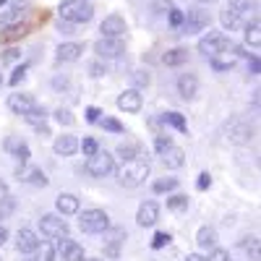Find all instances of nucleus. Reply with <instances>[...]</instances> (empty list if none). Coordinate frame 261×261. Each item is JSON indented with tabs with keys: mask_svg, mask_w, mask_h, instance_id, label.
Here are the masks:
<instances>
[{
	"mask_svg": "<svg viewBox=\"0 0 261 261\" xmlns=\"http://www.w3.org/2000/svg\"><path fill=\"white\" fill-rule=\"evenodd\" d=\"M170 243V232H157L151 238V248H165Z\"/></svg>",
	"mask_w": 261,
	"mask_h": 261,
	"instance_id": "4c0bfd02",
	"label": "nucleus"
},
{
	"mask_svg": "<svg viewBox=\"0 0 261 261\" xmlns=\"http://www.w3.org/2000/svg\"><path fill=\"white\" fill-rule=\"evenodd\" d=\"M141 105H144V99H141L139 89H125V92L118 97V107H120L123 113H139Z\"/></svg>",
	"mask_w": 261,
	"mask_h": 261,
	"instance_id": "ddd939ff",
	"label": "nucleus"
},
{
	"mask_svg": "<svg viewBox=\"0 0 261 261\" xmlns=\"http://www.w3.org/2000/svg\"><path fill=\"white\" fill-rule=\"evenodd\" d=\"M186 261H206V258H204L201 253H188V256H186Z\"/></svg>",
	"mask_w": 261,
	"mask_h": 261,
	"instance_id": "603ef678",
	"label": "nucleus"
},
{
	"mask_svg": "<svg viewBox=\"0 0 261 261\" xmlns=\"http://www.w3.org/2000/svg\"><path fill=\"white\" fill-rule=\"evenodd\" d=\"M196 3H217V0H196Z\"/></svg>",
	"mask_w": 261,
	"mask_h": 261,
	"instance_id": "5fc2aeb1",
	"label": "nucleus"
},
{
	"mask_svg": "<svg viewBox=\"0 0 261 261\" xmlns=\"http://www.w3.org/2000/svg\"><path fill=\"white\" fill-rule=\"evenodd\" d=\"M196 243H199V248H206V251L217 248V230L204 225L199 232H196Z\"/></svg>",
	"mask_w": 261,
	"mask_h": 261,
	"instance_id": "4be33fe9",
	"label": "nucleus"
},
{
	"mask_svg": "<svg viewBox=\"0 0 261 261\" xmlns=\"http://www.w3.org/2000/svg\"><path fill=\"white\" fill-rule=\"evenodd\" d=\"M157 217H160V206L154 201H144L139 206V212H136V222L141 227H151V225L157 222Z\"/></svg>",
	"mask_w": 261,
	"mask_h": 261,
	"instance_id": "2eb2a0df",
	"label": "nucleus"
},
{
	"mask_svg": "<svg viewBox=\"0 0 261 261\" xmlns=\"http://www.w3.org/2000/svg\"><path fill=\"white\" fill-rule=\"evenodd\" d=\"M212 186V178H209V172H201V175H199V180H196V188H199V191H206Z\"/></svg>",
	"mask_w": 261,
	"mask_h": 261,
	"instance_id": "c03bdc74",
	"label": "nucleus"
},
{
	"mask_svg": "<svg viewBox=\"0 0 261 261\" xmlns=\"http://www.w3.org/2000/svg\"><path fill=\"white\" fill-rule=\"evenodd\" d=\"M18 180H24V183H32V186H42L45 188L47 186V175L42 172L39 167H18Z\"/></svg>",
	"mask_w": 261,
	"mask_h": 261,
	"instance_id": "a211bd4d",
	"label": "nucleus"
},
{
	"mask_svg": "<svg viewBox=\"0 0 261 261\" xmlns=\"http://www.w3.org/2000/svg\"><path fill=\"white\" fill-rule=\"evenodd\" d=\"M8 241V230L3 227V225H0V248H3V243Z\"/></svg>",
	"mask_w": 261,
	"mask_h": 261,
	"instance_id": "3c124183",
	"label": "nucleus"
},
{
	"mask_svg": "<svg viewBox=\"0 0 261 261\" xmlns=\"http://www.w3.org/2000/svg\"><path fill=\"white\" fill-rule=\"evenodd\" d=\"M32 107H37V102H34L32 94H11L8 97V110L16 113V115H27Z\"/></svg>",
	"mask_w": 261,
	"mask_h": 261,
	"instance_id": "4468645a",
	"label": "nucleus"
},
{
	"mask_svg": "<svg viewBox=\"0 0 261 261\" xmlns=\"http://www.w3.org/2000/svg\"><path fill=\"white\" fill-rule=\"evenodd\" d=\"M13 58H16V50H8V53H6V58H3V60H13Z\"/></svg>",
	"mask_w": 261,
	"mask_h": 261,
	"instance_id": "864d4df0",
	"label": "nucleus"
},
{
	"mask_svg": "<svg viewBox=\"0 0 261 261\" xmlns=\"http://www.w3.org/2000/svg\"><path fill=\"white\" fill-rule=\"evenodd\" d=\"M21 16H24V11H21V3H16L13 8L0 13V27H16L21 21Z\"/></svg>",
	"mask_w": 261,
	"mask_h": 261,
	"instance_id": "5701e85b",
	"label": "nucleus"
},
{
	"mask_svg": "<svg viewBox=\"0 0 261 261\" xmlns=\"http://www.w3.org/2000/svg\"><path fill=\"white\" fill-rule=\"evenodd\" d=\"M21 144H24L21 139H8V141H6V149H8V151H16V149H18Z\"/></svg>",
	"mask_w": 261,
	"mask_h": 261,
	"instance_id": "09e8293b",
	"label": "nucleus"
},
{
	"mask_svg": "<svg viewBox=\"0 0 261 261\" xmlns=\"http://www.w3.org/2000/svg\"><path fill=\"white\" fill-rule=\"evenodd\" d=\"M6 3H8V0H0V6H6Z\"/></svg>",
	"mask_w": 261,
	"mask_h": 261,
	"instance_id": "4d7b16f0",
	"label": "nucleus"
},
{
	"mask_svg": "<svg viewBox=\"0 0 261 261\" xmlns=\"http://www.w3.org/2000/svg\"><path fill=\"white\" fill-rule=\"evenodd\" d=\"M261 24H258V18H253L251 24H246V42L253 47V50H258V45H261Z\"/></svg>",
	"mask_w": 261,
	"mask_h": 261,
	"instance_id": "393cba45",
	"label": "nucleus"
},
{
	"mask_svg": "<svg viewBox=\"0 0 261 261\" xmlns=\"http://www.w3.org/2000/svg\"><path fill=\"white\" fill-rule=\"evenodd\" d=\"M258 68H261V65H258V58L253 55V58L248 60V73H251V76H258Z\"/></svg>",
	"mask_w": 261,
	"mask_h": 261,
	"instance_id": "de8ad7c7",
	"label": "nucleus"
},
{
	"mask_svg": "<svg viewBox=\"0 0 261 261\" xmlns=\"http://www.w3.org/2000/svg\"><path fill=\"white\" fill-rule=\"evenodd\" d=\"M167 209H172V212H183V209H188V196H170L167 199Z\"/></svg>",
	"mask_w": 261,
	"mask_h": 261,
	"instance_id": "72a5a7b5",
	"label": "nucleus"
},
{
	"mask_svg": "<svg viewBox=\"0 0 261 261\" xmlns=\"http://www.w3.org/2000/svg\"><path fill=\"white\" fill-rule=\"evenodd\" d=\"M53 149H55V154H60V157H71V154H76V151H79V139L71 136V134L58 136L55 144H53Z\"/></svg>",
	"mask_w": 261,
	"mask_h": 261,
	"instance_id": "dca6fc26",
	"label": "nucleus"
},
{
	"mask_svg": "<svg viewBox=\"0 0 261 261\" xmlns=\"http://www.w3.org/2000/svg\"><path fill=\"white\" fill-rule=\"evenodd\" d=\"M178 94L183 99H193L196 94H199V79H196L193 73H183L178 79Z\"/></svg>",
	"mask_w": 261,
	"mask_h": 261,
	"instance_id": "f3484780",
	"label": "nucleus"
},
{
	"mask_svg": "<svg viewBox=\"0 0 261 261\" xmlns=\"http://www.w3.org/2000/svg\"><path fill=\"white\" fill-rule=\"evenodd\" d=\"M118 157H120L123 162L136 160V157H139V144H136V141H123V144L118 146Z\"/></svg>",
	"mask_w": 261,
	"mask_h": 261,
	"instance_id": "a878e982",
	"label": "nucleus"
},
{
	"mask_svg": "<svg viewBox=\"0 0 261 261\" xmlns=\"http://www.w3.org/2000/svg\"><path fill=\"white\" fill-rule=\"evenodd\" d=\"M102 73H107V68H102L99 63H94V65H92V76H102Z\"/></svg>",
	"mask_w": 261,
	"mask_h": 261,
	"instance_id": "8fccbe9b",
	"label": "nucleus"
},
{
	"mask_svg": "<svg viewBox=\"0 0 261 261\" xmlns=\"http://www.w3.org/2000/svg\"><path fill=\"white\" fill-rule=\"evenodd\" d=\"M39 230L47 238H65L68 235V222H65L60 214H45L39 220Z\"/></svg>",
	"mask_w": 261,
	"mask_h": 261,
	"instance_id": "0eeeda50",
	"label": "nucleus"
},
{
	"mask_svg": "<svg viewBox=\"0 0 261 261\" xmlns=\"http://www.w3.org/2000/svg\"><path fill=\"white\" fill-rule=\"evenodd\" d=\"M37 246H39V238H37L34 230L24 227V230H18V232H16V248H18L21 253H34Z\"/></svg>",
	"mask_w": 261,
	"mask_h": 261,
	"instance_id": "f8f14e48",
	"label": "nucleus"
},
{
	"mask_svg": "<svg viewBox=\"0 0 261 261\" xmlns=\"http://www.w3.org/2000/svg\"><path fill=\"white\" fill-rule=\"evenodd\" d=\"M99 32H102V37H107V39H123V34L128 32L125 18L118 16V13H110V16H107L102 24H99Z\"/></svg>",
	"mask_w": 261,
	"mask_h": 261,
	"instance_id": "1a4fd4ad",
	"label": "nucleus"
},
{
	"mask_svg": "<svg viewBox=\"0 0 261 261\" xmlns=\"http://www.w3.org/2000/svg\"><path fill=\"white\" fill-rule=\"evenodd\" d=\"M27 118V123H32L34 128L37 125H45V118H47V110H45V107H32V110L24 115Z\"/></svg>",
	"mask_w": 261,
	"mask_h": 261,
	"instance_id": "c85d7f7f",
	"label": "nucleus"
},
{
	"mask_svg": "<svg viewBox=\"0 0 261 261\" xmlns=\"http://www.w3.org/2000/svg\"><path fill=\"white\" fill-rule=\"evenodd\" d=\"M149 81H151V79H149V73H146V71H136V73H134V84H136V89H141V86H149Z\"/></svg>",
	"mask_w": 261,
	"mask_h": 261,
	"instance_id": "58836bf2",
	"label": "nucleus"
},
{
	"mask_svg": "<svg viewBox=\"0 0 261 261\" xmlns=\"http://www.w3.org/2000/svg\"><path fill=\"white\" fill-rule=\"evenodd\" d=\"M79 149L84 151L86 157H92L94 151H99V144H97L94 139H84V141H79Z\"/></svg>",
	"mask_w": 261,
	"mask_h": 261,
	"instance_id": "f704fd0d",
	"label": "nucleus"
},
{
	"mask_svg": "<svg viewBox=\"0 0 261 261\" xmlns=\"http://www.w3.org/2000/svg\"><path fill=\"white\" fill-rule=\"evenodd\" d=\"M99 115H102L99 107H86V120H89V123H97V120H99Z\"/></svg>",
	"mask_w": 261,
	"mask_h": 261,
	"instance_id": "a18cd8bd",
	"label": "nucleus"
},
{
	"mask_svg": "<svg viewBox=\"0 0 261 261\" xmlns=\"http://www.w3.org/2000/svg\"><path fill=\"white\" fill-rule=\"evenodd\" d=\"M94 53L102 60H115V58H120L125 53V42L123 39H107V37H102V39L94 42Z\"/></svg>",
	"mask_w": 261,
	"mask_h": 261,
	"instance_id": "6e6552de",
	"label": "nucleus"
},
{
	"mask_svg": "<svg viewBox=\"0 0 261 261\" xmlns=\"http://www.w3.org/2000/svg\"><path fill=\"white\" fill-rule=\"evenodd\" d=\"M55 120H58L60 125H73V123H76L73 113H71V110H63V107H60V110L55 113Z\"/></svg>",
	"mask_w": 261,
	"mask_h": 261,
	"instance_id": "c9c22d12",
	"label": "nucleus"
},
{
	"mask_svg": "<svg viewBox=\"0 0 261 261\" xmlns=\"http://www.w3.org/2000/svg\"><path fill=\"white\" fill-rule=\"evenodd\" d=\"M13 157H16V160H18L21 165H24V162L29 160V146H27V144H21V146H18V149L13 151Z\"/></svg>",
	"mask_w": 261,
	"mask_h": 261,
	"instance_id": "79ce46f5",
	"label": "nucleus"
},
{
	"mask_svg": "<svg viewBox=\"0 0 261 261\" xmlns=\"http://www.w3.org/2000/svg\"><path fill=\"white\" fill-rule=\"evenodd\" d=\"M220 18H222V27H225V29H230V32L241 27V16H238L235 11H230V8H225Z\"/></svg>",
	"mask_w": 261,
	"mask_h": 261,
	"instance_id": "c756f323",
	"label": "nucleus"
},
{
	"mask_svg": "<svg viewBox=\"0 0 261 261\" xmlns=\"http://www.w3.org/2000/svg\"><path fill=\"white\" fill-rule=\"evenodd\" d=\"M29 261H34V258H29Z\"/></svg>",
	"mask_w": 261,
	"mask_h": 261,
	"instance_id": "13d9d810",
	"label": "nucleus"
},
{
	"mask_svg": "<svg viewBox=\"0 0 261 261\" xmlns=\"http://www.w3.org/2000/svg\"><path fill=\"white\" fill-rule=\"evenodd\" d=\"M34 253H37L34 261H55V246H50V243H39Z\"/></svg>",
	"mask_w": 261,
	"mask_h": 261,
	"instance_id": "2f4dec72",
	"label": "nucleus"
},
{
	"mask_svg": "<svg viewBox=\"0 0 261 261\" xmlns=\"http://www.w3.org/2000/svg\"><path fill=\"white\" fill-rule=\"evenodd\" d=\"M55 206H58V212H60L63 217L76 214V212H79V196H73V193H60L58 201H55Z\"/></svg>",
	"mask_w": 261,
	"mask_h": 261,
	"instance_id": "412c9836",
	"label": "nucleus"
},
{
	"mask_svg": "<svg viewBox=\"0 0 261 261\" xmlns=\"http://www.w3.org/2000/svg\"><path fill=\"white\" fill-rule=\"evenodd\" d=\"M172 146V141H170V136H157L154 139V149L160 151V154H162V151H167Z\"/></svg>",
	"mask_w": 261,
	"mask_h": 261,
	"instance_id": "ea45409f",
	"label": "nucleus"
},
{
	"mask_svg": "<svg viewBox=\"0 0 261 261\" xmlns=\"http://www.w3.org/2000/svg\"><path fill=\"white\" fill-rule=\"evenodd\" d=\"M79 227L84 232H105L110 227V214L105 209H86L79 214Z\"/></svg>",
	"mask_w": 261,
	"mask_h": 261,
	"instance_id": "20e7f679",
	"label": "nucleus"
},
{
	"mask_svg": "<svg viewBox=\"0 0 261 261\" xmlns=\"http://www.w3.org/2000/svg\"><path fill=\"white\" fill-rule=\"evenodd\" d=\"M232 39L220 34V32H209L206 37L199 39V53H204L206 58H217V55H222V53H232Z\"/></svg>",
	"mask_w": 261,
	"mask_h": 261,
	"instance_id": "7ed1b4c3",
	"label": "nucleus"
},
{
	"mask_svg": "<svg viewBox=\"0 0 261 261\" xmlns=\"http://www.w3.org/2000/svg\"><path fill=\"white\" fill-rule=\"evenodd\" d=\"M162 162L167 165V167H172V170H178V167H183L186 165V151L180 149V146H175V144H172L167 151H162Z\"/></svg>",
	"mask_w": 261,
	"mask_h": 261,
	"instance_id": "aec40b11",
	"label": "nucleus"
},
{
	"mask_svg": "<svg viewBox=\"0 0 261 261\" xmlns=\"http://www.w3.org/2000/svg\"><path fill=\"white\" fill-rule=\"evenodd\" d=\"M149 172H151L149 160L136 157V160L123 162V165L115 170V180H118V186H120V188H139V186H144V183H146Z\"/></svg>",
	"mask_w": 261,
	"mask_h": 261,
	"instance_id": "f257e3e1",
	"label": "nucleus"
},
{
	"mask_svg": "<svg viewBox=\"0 0 261 261\" xmlns=\"http://www.w3.org/2000/svg\"><path fill=\"white\" fill-rule=\"evenodd\" d=\"M151 188H154V193H165V191H175L178 188V178H160L151 183Z\"/></svg>",
	"mask_w": 261,
	"mask_h": 261,
	"instance_id": "7c9ffc66",
	"label": "nucleus"
},
{
	"mask_svg": "<svg viewBox=\"0 0 261 261\" xmlns=\"http://www.w3.org/2000/svg\"><path fill=\"white\" fill-rule=\"evenodd\" d=\"M84 261H102V258H84Z\"/></svg>",
	"mask_w": 261,
	"mask_h": 261,
	"instance_id": "6e6d98bb",
	"label": "nucleus"
},
{
	"mask_svg": "<svg viewBox=\"0 0 261 261\" xmlns=\"http://www.w3.org/2000/svg\"><path fill=\"white\" fill-rule=\"evenodd\" d=\"M162 120H165V123H170L172 128H178V130H186V128H188V125H186V118H183L180 113H165V115H162Z\"/></svg>",
	"mask_w": 261,
	"mask_h": 261,
	"instance_id": "473e14b6",
	"label": "nucleus"
},
{
	"mask_svg": "<svg viewBox=\"0 0 261 261\" xmlns=\"http://www.w3.org/2000/svg\"><path fill=\"white\" fill-rule=\"evenodd\" d=\"M97 123H102V125H105L107 130H113V134H123V130H125V128H123V125H120L118 120H113V118H99Z\"/></svg>",
	"mask_w": 261,
	"mask_h": 261,
	"instance_id": "e433bc0d",
	"label": "nucleus"
},
{
	"mask_svg": "<svg viewBox=\"0 0 261 261\" xmlns=\"http://www.w3.org/2000/svg\"><path fill=\"white\" fill-rule=\"evenodd\" d=\"M206 261H230V258H227V251H222V248H212V253H209Z\"/></svg>",
	"mask_w": 261,
	"mask_h": 261,
	"instance_id": "37998d69",
	"label": "nucleus"
},
{
	"mask_svg": "<svg viewBox=\"0 0 261 261\" xmlns=\"http://www.w3.org/2000/svg\"><path fill=\"white\" fill-rule=\"evenodd\" d=\"M212 24V18L204 8H188L183 11V24H180V32L183 34H199L204 32L206 27Z\"/></svg>",
	"mask_w": 261,
	"mask_h": 261,
	"instance_id": "423d86ee",
	"label": "nucleus"
},
{
	"mask_svg": "<svg viewBox=\"0 0 261 261\" xmlns=\"http://www.w3.org/2000/svg\"><path fill=\"white\" fill-rule=\"evenodd\" d=\"M81 53H84V47L79 45V42H65V45H60L58 47V60L60 63H76L79 58H81Z\"/></svg>",
	"mask_w": 261,
	"mask_h": 261,
	"instance_id": "6ab92c4d",
	"label": "nucleus"
},
{
	"mask_svg": "<svg viewBox=\"0 0 261 261\" xmlns=\"http://www.w3.org/2000/svg\"><path fill=\"white\" fill-rule=\"evenodd\" d=\"M86 170H89V175L94 178H107L110 172H115V157L110 154V151H94V154L89 157V162H86Z\"/></svg>",
	"mask_w": 261,
	"mask_h": 261,
	"instance_id": "39448f33",
	"label": "nucleus"
},
{
	"mask_svg": "<svg viewBox=\"0 0 261 261\" xmlns=\"http://www.w3.org/2000/svg\"><path fill=\"white\" fill-rule=\"evenodd\" d=\"M170 24L175 27V29H180V24H183V11H178V8H170Z\"/></svg>",
	"mask_w": 261,
	"mask_h": 261,
	"instance_id": "a19ab883",
	"label": "nucleus"
},
{
	"mask_svg": "<svg viewBox=\"0 0 261 261\" xmlns=\"http://www.w3.org/2000/svg\"><path fill=\"white\" fill-rule=\"evenodd\" d=\"M55 253H60L63 261H84V248L76 241H71V238H60Z\"/></svg>",
	"mask_w": 261,
	"mask_h": 261,
	"instance_id": "9b49d317",
	"label": "nucleus"
},
{
	"mask_svg": "<svg viewBox=\"0 0 261 261\" xmlns=\"http://www.w3.org/2000/svg\"><path fill=\"white\" fill-rule=\"evenodd\" d=\"M167 65H183L186 60H188V50H183V47H175V50H170V53H165V58H162Z\"/></svg>",
	"mask_w": 261,
	"mask_h": 261,
	"instance_id": "bb28decb",
	"label": "nucleus"
},
{
	"mask_svg": "<svg viewBox=\"0 0 261 261\" xmlns=\"http://www.w3.org/2000/svg\"><path fill=\"white\" fill-rule=\"evenodd\" d=\"M212 60V68L214 71H230L232 68V65H235V60H238V55L232 53H222V55H217V58H209Z\"/></svg>",
	"mask_w": 261,
	"mask_h": 261,
	"instance_id": "b1692460",
	"label": "nucleus"
},
{
	"mask_svg": "<svg viewBox=\"0 0 261 261\" xmlns=\"http://www.w3.org/2000/svg\"><path fill=\"white\" fill-rule=\"evenodd\" d=\"M24 76H27V65H21V68H16V71H13V76H11V84L16 86V84H18L21 79H24Z\"/></svg>",
	"mask_w": 261,
	"mask_h": 261,
	"instance_id": "49530a36",
	"label": "nucleus"
},
{
	"mask_svg": "<svg viewBox=\"0 0 261 261\" xmlns=\"http://www.w3.org/2000/svg\"><path fill=\"white\" fill-rule=\"evenodd\" d=\"M227 8L235 11L238 16H243V13H248V11L256 8V0H227Z\"/></svg>",
	"mask_w": 261,
	"mask_h": 261,
	"instance_id": "cd10ccee",
	"label": "nucleus"
},
{
	"mask_svg": "<svg viewBox=\"0 0 261 261\" xmlns=\"http://www.w3.org/2000/svg\"><path fill=\"white\" fill-rule=\"evenodd\" d=\"M58 13H60V21H65V24H86L94 16V6L89 0H63Z\"/></svg>",
	"mask_w": 261,
	"mask_h": 261,
	"instance_id": "f03ea898",
	"label": "nucleus"
},
{
	"mask_svg": "<svg viewBox=\"0 0 261 261\" xmlns=\"http://www.w3.org/2000/svg\"><path fill=\"white\" fill-rule=\"evenodd\" d=\"M227 139H230V144H248L253 139V128L243 120H235L227 125Z\"/></svg>",
	"mask_w": 261,
	"mask_h": 261,
	"instance_id": "9d476101",
	"label": "nucleus"
}]
</instances>
